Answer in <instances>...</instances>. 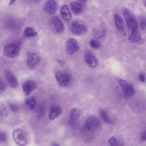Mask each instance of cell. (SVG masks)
I'll return each mask as SVG.
<instances>
[{
  "instance_id": "cell-1",
  "label": "cell",
  "mask_w": 146,
  "mask_h": 146,
  "mask_svg": "<svg viewBox=\"0 0 146 146\" xmlns=\"http://www.w3.org/2000/svg\"><path fill=\"white\" fill-rule=\"evenodd\" d=\"M20 48L16 44L9 43L4 45L3 53L5 56L15 58L19 54Z\"/></svg>"
},
{
  "instance_id": "cell-2",
  "label": "cell",
  "mask_w": 146,
  "mask_h": 146,
  "mask_svg": "<svg viewBox=\"0 0 146 146\" xmlns=\"http://www.w3.org/2000/svg\"><path fill=\"white\" fill-rule=\"evenodd\" d=\"M13 139L19 146H25L27 142V133L24 129H17L14 131Z\"/></svg>"
},
{
  "instance_id": "cell-3",
  "label": "cell",
  "mask_w": 146,
  "mask_h": 146,
  "mask_svg": "<svg viewBox=\"0 0 146 146\" xmlns=\"http://www.w3.org/2000/svg\"><path fill=\"white\" fill-rule=\"evenodd\" d=\"M71 31L74 35L80 36L86 33L87 31V28L83 22L75 21L71 25Z\"/></svg>"
},
{
  "instance_id": "cell-4",
  "label": "cell",
  "mask_w": 146,
  "mask_h": 146,
  "mask_svg": "<svg viewBox=\"0 0 146 146\" xmlns=\"http://www.w3.org/2000/svg\"><path fill=\"white\" fill-rule=\"evenodd\" d=\"M100 122L98 117L94 116H90L87 117L85 121V127L88 130L94 131L99 127Z\"/></svg>"
},
{
  "instance_id": "cell-5",
  "label": "cell",
  "mask_w": 146,
  "mask_h": 146,
  "mask_svg": "<svg viewBox=\"0 0 146 146\" xmlns=\"http://www.w3.org/2000/svg\"><path fill=\"white\" fill-rule=\"evenodd\" d=\"M58 3L57 1L51 0L45 3L44 6V10L49 15H53L56 13L58 9Z\"/></svg>"
},
{
  "instance_id": "cell-6",
  "label": "cell",
  "mask_w": 146,
  "mask_h": 146,
  "mask_svg": "<svg viewBox=\"0 0 146 146\" xmlns=\"http://www.w3.org/2000/svg\"><path fill=\"white\" fill-rule=\"evenodd\" d=\"M66 49L67 52L69 55H74L80 50L79 43L74 39H69L67 42Z\"/></svg>"
},
{
  "instance_id": "cell-7",
  "label": "cell",
  "mask_w": 146,
  "mask_h": 146,
  "mask_svg": "<svg viewBox=\"0 0 146 146\" xmlns=\"http://www.w3.org/2000/svg\"><path fill=\"white\" fill-rule=\"evenodd\" d=\"M39 56L35 52H30L27 54L26 63L27 66L30 68H33L36 65L40 62Z\"/></svg>"
},
{
  "instance_id": "cell-8",
  "label": "cell",
  "mask_w": 146,
  "mask_h": 146,
  "mask_svg": "<svg viewBox=\"0 0 146 146\" xmlns=\"http://www.w3.org/2000/svg\"><path fill=\"white\" fill-rule=\"evenodd\" d=\"M132 31L129 37V40L132 43H137L140 40L141 36L138 30V25L136 20L132 27Z\"/></svg>"
},
{
  "instance_id": "cell-9",
  "label": "cell",
  "mask_w": 146,
  "mask_h": 146,
  "mask_svg": "<svg viewBox=\"0 0 146 146\" xmlns=\"http://www.w3.org/2000/svg\"><path fill=\"white\" fill-rule=\"evenodd\" d=\"M56 80L62 87H66L69 84V77L61 71H58L56 74Z\"/></svg>"
},
{
  "instance_id": "cell-10",
  "label": "cell",
  "mask_w": 146,
  "mask_h": 146,
  "mask_svg": "<svg viewBox=\"0 0 146 146\" xmlns=\"http://www.w3.org/2000/svg\"><path fill=\"white\" fill-rule=\"evenodd\" d=\"M37 85L35 81L27 80L25 81L22 86V90L27 95H29L36 88Z\"/></svg>"
},
{
  "instance_id": "cell-11",
  "label": "cell",
  "mask_w": 146,
  "mask_h": 146,
  "mask_svg": "<svg viewBox=\"0 0 146 146\" xmlns=\"http://www.w3.org/2000/svg\"><path fill=\"white\" fill-rule=\"evenodd\" d=\"M4 74L5 78L11 87L15 88L18 86V81L17 78L10 70L5 69L4 71Z\"/></svg>"
},
{
  "instance_id": "cell-12",
  "label": "cell",
  "mask_w": 146,
  "mask_h": 146,
  "mask_svg": "<svg viewBox=\"0 0 146 146\" xmlns=\"http://www.w3.org/2000/svg\"><path fill=\"white\" fill-rule=\"evenodd\" d=\"M85 61L88 66L92 68L96 67L98 65L97 58L91 52L86 53L85 56Z\"/></svg>"
},
{
  "instance_id": "cell-13",
  "label": "cell",
  "mask_w": 146,
  "mask_h": 146,
  "mask_svg": "<svg viewBox=\"0 0 146 146\" xmlns=\"http://www.w3.org/2000/svg\"><path fill=\"white\" fill-rule=\"evenodd\" d=\"M123 14L125 18V20L127 22L128 27L129 29H131L134 22L135 20V18L133 16V15L131 13L129 9L127 8L124 9L123 10Z\"/></svg>"
},
{
  "instance_id": "cell-14",
  "label": "cell",
  "mask_w": 146,
  "mask_h": 146,
  "mask_svg": "<svg viewBox=\"0 0 146 146\" xmlns=\"http://www.w3.org/2000/svg\"><path fill=\"white\" fill-rule=\"evenodd\" d=\"M60 14L62 19L66 21L69 22L72 19V15L68 6L64 5L61 8Z\"/></svg>"
},
{
  "instance_id": "cell-15",
  "label": "cell",
  "mask_w": 146,
  "mask_h": 146,
  "mask_svg": "<svg viewBox=\"0 0 146 146\" xmlns=\"http://www.w3.org/2000/svg\"><path fill=\"white\" fill-rule=\"evenodd\" d=\"M114 20L117 31L121 33H123L124 31V25L122 18L119 15L115 13L114 15Z\"/></svg>"
},
{
  "instance_id": "cell-16",
  "label": "cell",
  "mask_w": 146,
  "mask_h": 146,
  "mask_svg": "<svg viewBox=\"0 0 146 146\" xmlns=\"http://www.w3.org/2000/svg\"><path fill=\"white\" fill-rule=\"evenodd\" d=\"M53 24L55 30L57 33H62L64 31V25L59 17L56 16L53 18Z\"/></svg>"
},
{
  "instance_id": "cell-17",
  "label": "cell",
  "mask_w": 146,
  "mask_h": 146,
  "mask_svg": "<svg viewBox=\"0 0 146 146\" xmlns=\"http://www.w3.org/2000/svg\"><path fill=\"white\" fill-rule=\"evenodd\" d=\"M61 114V109L59 106H54L51 107L50 109L49 117L50 120H54L60 116Z\"/></svg>"
},
{
  "instance_id": "cell-18",
  "label": "cell",
  "mask_w": 146,
  "mask_h": 146,
  "mask_svg": "<svg viewBox=\"0 0 146 146\" xmlns=\"http://www.w3.org/2000/svg\"><path fill=\"white\" fill-rule=\"evenodd\" d=\"M80 111L76 109H73L71 110L69 115V122L71 124L76 123L80 117Z\"/></svg>"
},
{
  "instance_id": "cell-19",
  "label": "cell",
  "mask_w": 146,
  "mask_h": 146,
  "mask_svg": "<svg viewBox=\"0 0 146 146\" xmlns=\"http://www.w3.org/2000/svg\"><path fill=\"white\" fill-rule=\"evenodd\" d=\"M70 8L73 13L76 15L80 14L83 9L82 5L80 3L76 2H72L71 3Z\"/></svg>"
},
{
  "instance_id": "cell-20",
  "label": "cell",
  "mask_w": 146,
  "mask_h": 146,
  "mask_svg": "<svg viewBox=\"0 0 146 146\" xmlns=\"http://www.w3.org/2000/svg\"><path fill=\"white\" fill-rule=\"evenodd\" d=\"M24 34L27 37H34L37 36L38 33L33 27H27L24 30Z\"/></svg>"
},
{
  "instance_id": "cell-21",
  "label": "cell",
  "mask_w": 146,
  "mask_h": 146,
  "mask_svg": "<svg viewBox=\"0 0 146 146\" xmlns=\"http://www.w3.org/2000/svg\"><path fill=\"white\" fill-rule=\"evenodd\" d=\"M99 114L100 116H101V118H102L103 121L106 123L111 124V123H113L112 119L110 117L106 111L103 109H101L100 110Z\"/></svg>"
},
{
  "instance_id": "cell-22",
  "label": "cell",
  "mask_w": 146,
  "mask_h": 146,
  "mask_svg": "<svg viewBox=\"0 0 146 146\" xmlns=\"http://www.w3.org/2000/svg\"><path fill=\"white\" fill-rule=\"evenodd\" d=\"M123 90L125 96L127 97H133L135 93V89L132 85H129Z\"/></svg>"
},
{
  "instance_id": "cell-23",
  "label": "cell",
  "mask_w": 146,
  "mask_h": 146,
  "mask_svg": "<svg viewBox=\"0 0 146 146\" xmlns=\"http://www.w3.org/2000/svg\"><path fill=\"white\" fill-rule=\"evenodd\" d=\"M26 103L31 109H33L36 106V100L34 97H31L26 100Z\"/></svg>"
},
{
  "instance_id": "cell-24",
  "label": "cell",
  "mask_w": 146,
  "mask_h": 146,
  "mask_svg": "<svg viewBox=\"0 0 146 146\" xmlns=\"http://www.w3.org/2000/svg\"><path fill=\"white\" fill-rule=\"evenodd\" d=\"M90 45L94 49H99L101 46L100 42L96 39H91L90 41Z\"/></svg>"
},
{
  "instance_id": "cell-25",
  "label": "cell",
  "mask_w": 146,
  "mask_h": 146,
  "mask_svg": "<svg viewBox=\"0 0 146 146\" xmlns=\"http://www.w3.org/2000/svg\"><path fill=\"white\" fill-rule=\"evenodd\" d=\"M7 113V109L5 105L1 103H0V117L6 115Z\"/></svg>"
},
{
  "instance_id": "cell-26",
  "label": "cell",
  "mask_w": 146,
  "mask_h": 146,
  "mask_svg": "<svg viewBox=\"0 0 146 146\" xmlns=\"http://www.w3.org/2000/svg\"><path fill=\"white\" fill-rule=\"evenodd\" d=\"M109 143L111 146H120L118 141L114 137H111L109 139Z\"/></svg>"
},
{
  "instance_id": "cell-27",
  "label": "cell",
  "mask_w": 146,
  "mask_h": 146,
  "mask_svg": "<svg viewBox=\"0 0 146 146\" xmlns=\"http://www.w3.org/2000/svg\"><path fill=\"white\" fill-rule=\"evenodd\" d=\"M141 27L143 30L146 28V18L144 16H141L140 17Z\"/></svg>"
},
{
  "instance_id": "cell-28",
  "label": "cell",
  "mask_w": 146,
  "mask_h": 146,
  "mask_svg": "<svg viewBox=\"0 0 146 146\" xmlns=\"http://www.w3.org/2000/svg\"><path fill=\"white\" fill-rule=\"evenodd\" d=\"M118 82H119V84H120L122 88L123 89L126 88L129 85L127 81H126V80H124L122 79H118Z\"/></svg>"
},
{
  "instance_id": "cell-29",
  "label": "cell",
  "mask_w": 146,
  "mask_h": 146,
  "mask_svg": "<svg viewBox=\"0 0 146 146\" xmlns=\"http://www.w3.org/2000/svg\"><path fill=\"white\" fill-rule=\"evenodd\" d=\"M7 135L4 132H0V142H5L7 141Z\"/></svg>"
},
{
  "instance_id": "cell-30",
  "label": "cell",
  "mask_w": 146,
  "mask_h": 146,
  "mask_svg": "<svg viewBox=\"0 0 146 146\" xmlns=\"http://www.w3.org/2000/svg\"><path fill=\"white\" fill-rule=\"evenodd\" d=\"M9 108L13 112H15L18 111V106L14 104L11 103L9 105Z\"/></svg>"
},
{
  "instance_id": "cell-31",
  "label": "cell",
  "mask_w": 146,
  "mask_h": 146,
  "mask_svg": "<svg viewBox=\"0 0 146 146\" xmlns=\"http://www.w3.org/2000/svg\"><path fill=\"white\" fill-rule=\"evenodd\" d=\"M139 81L141 82H144L146 80V77L145 75L141 73L139 74Z\"/></svg>"
},
{
  "instance_id": "cell-32",
  "label": "cell",
  "mask_w": 146,
  "mask_h": 146,
  "mask_svg": "<svg viewBox=\"0 0 146 146\" xmlns=\"http://www.w3.org/2000/svg\"><path fill=\"white\" fill-rule=\"evenodd\" d=\"M141 139L142 141H146V131L143 132V133L141 135Z\"/></svg>"
},
{
  "instance_id": "cell-33",
  "label": "cell",
  "mask_w": 146,
  "mask_h": 146,
  "mask_svg": "<svg viewBox=\"0 0 146 146\" xmlns=\"http://www.w3.org/2000/svg\"><path fill=\"white\" fill-rule=\"evenodd\" d=\"M5 88V85L4 83L0 80V91H2Z\"/></svg>"
},
{
  "instance_id": "cell-34",
  "label": "cell",
  "mask_w": 146,
  "mask_h": 146,
  "mask_svg": "<svg viewBox=\"0 0 146 146\" xmlns=\"http://www.w3.org/2000/svg\"><path fill=\"white\" fill-rule=\"evenodd\" d=\"M16 2V1H11L9 2V5H13V4H14Z\"/></svg>"
},
{
  "instance_id": "cell-35",
  "label": "cell",
  "mask_w": 146,
  "mask_h": 146,
  "mask_svg": "<svg viewBox=\"0 0 146 146\" xmlns=\"http://www.w3.org/2000/svg\"><path fill=\"white\" fill-rule=\"evenodd\" d=\"M143 2H144V5H145V7L146 8V1H143Z\"/></svg>"
},
{
  "instance_id": "cell-36",
  "label": "cell",
  "mask_w": 146,
  "mask_h": 146,
  "mask_svg": "<svg viewBox=\"0 0 146 146\" xmlns=\"http://www.w3.org/2000/svg\"><path fill=\"white\" fill-rule=\"evenodd\" d=\"M54 146H60V145H57V144H55L54 145Z\"/></svg>"
}]
</instances>
